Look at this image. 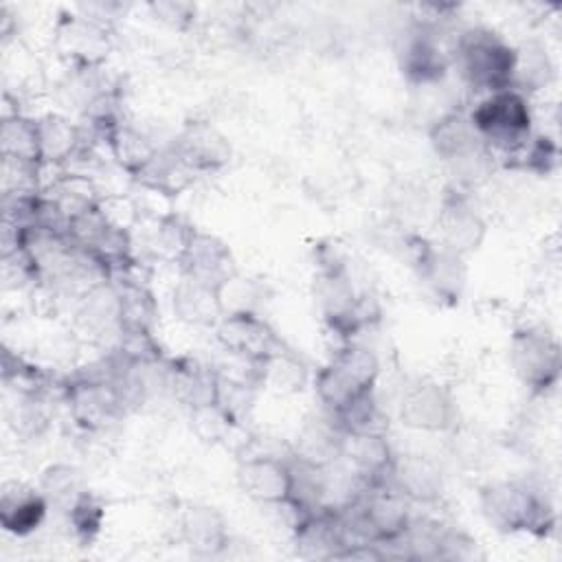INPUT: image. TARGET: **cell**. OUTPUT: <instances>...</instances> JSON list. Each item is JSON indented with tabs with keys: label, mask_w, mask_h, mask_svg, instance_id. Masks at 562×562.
Segmentation results:
<instances>
[{
	"label": "cell",
	"mask_w": 562,
	"mask_h": 562,
	"mask_svg": "<svg viewBox=\"0 0 562 562\" xmlns=\"http://www.w3.org/2000/svg\"><path fill=\"white\" fill-rule=\"evenodd\" d=\"M241 481H244V487L250 490L248 494L263 501L283 498L292 490V476L281 465L268 459L248 463L244 468Z\"/></svg>",
	"instance_id": "3957f363"
},
{
	"label": "cell",
	"mask_w": 562,
	"mask_h": 562,
	"mask_svg": "<svg viewBox=\"0 0 562 562\" xmlns=\"http://www.w3.org/2000/svg\"><path fill=\"white\" fill-rule=\"evenodd\" d=\"M42 514H44V505L37 498H26V501L15 503L13 507L4 505L2 520H4L7 529L22 531V529H29V527L37 525Z\"/></svg>",
	"instance_id": "277c9868"
},
{
	"label": "cell",
	"mask_w": 562,
	"mask_h": 562,
	"mask_svg": "<svg viewBox=\"0 0 562 562\" xmlns=\"http://www.w3.org/2000/svg\"><path fill=\"white\" fill-rule=\"evenodd\" d=\"M476 125L494 136H516L529 123L527 110L516 94H496L476 112Z\"/></svg>",
	"instance_id": "6da1fadb"
},
{
	"label": "cell",
	"mask_w": 562,
	"mask_h": 562,
	"mask_svg": "<svg viewBox=\"0 0 562 562\" xmlns=\"http://www.w3.org/2000/svg\"><path fill=\"white\" fill-rule=\"evenodd\" d=\"M465 66L472 79L492 83L507 75L512 68V57L501 44L492 40H472L465 46Z\"/></svg>",
	"instance_id": "7a4b0ae2"
},
{
	"label": "cell",
	"mask_w": 562,
	"mask_h": 562,
	"mask_svg": "<svg viewBox=\"0 0 562 562\" xmlns=\"http://www.w3.org/2000/svg\"><path fill=\"white\" fill-rule=\"evenodd\" d=\"M386 457V446L371 435H360L356 437L351 459L358 463L362 470H378L384 463Z\"/></svg>",
	"instance_id": "5b68a950"
}]
</instances>
